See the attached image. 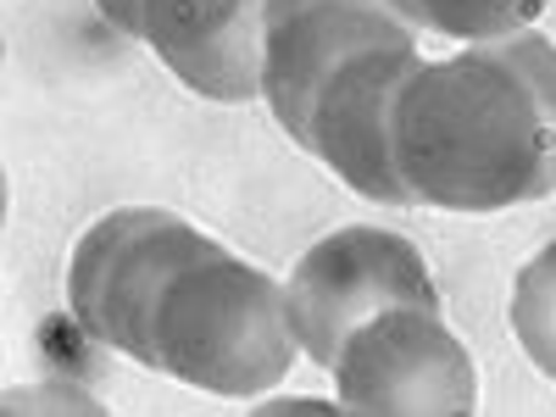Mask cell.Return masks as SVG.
Returning a JSON list of instances; mask_svg holds the SVG:
<instances>
[{
	"mask_svg": "<svg viewBox=\"0 0 556 417\" xmlns=\"http://www.w3.org/2000/svg\"><path fill=\"white\" fill-rule=\"evenodd\" d=\"M217 240H206L201 228H190L173 212H156V206L106 212L101 223H89V235L73 251L67 301L101 345L139 362L146 356V329H151V312L162 301V285L190 256H201Z\"/></svg>",
	"mask_w": 556,
	"mask_h": 417,
	"instance_id": "277c9868",
	"label": "cell"
},
{
	"mask_svg": "<svg viewBox=\"0 0 556 417\" xmlns=\"http://www.w3.org/2000/svg\"><path fill=\"white\" fill-rule=\"evenodd\" d=\"M290 356H295V329L285 285L212 245L162 285L139 367L245 401L285 379Z\"/></svg>",
	"mask_w": 556,
	"mask_h": 417,
	"instance_id": "7a4b0ae2",
	"label": "cell"
},
{
	"mask_svg": "<svg viewBox=\"0 0 556 417\" xmlns=\"http://www.w3.org/2000/svg\"><path fill=\"white\" fill-rule=\"evenodd\" d=\"M340 401L367 417H468L479 406L473 356L440 323V306H395L345 340Z\"/></svg>",
	"mask_w": 556,
	"mask_h": 417,
	"instance_id": "5b68a950",
	"label": "cell"
},
{
	"mask_svg": "<svg viewBox=\"0 0 556 417\" xmlns=\"http://www.w3.org/2000/svg\"><path fill=\"white\" fill-rule=\"evenodd\" d=\"M513 329L529 351V362L545 379H556V245H545L513 290Z\"/></svg>",
	"mask_w": 556,
	"mask_h": 417,
	"instance_id": "9c48e42d",
	"label": "cell"
},
{
	"mask_svg": "<svg viewBox=\"0 0 556 417\" xmlns=\"http://www.w3.org/2000/svg\"><path fill=\"white\" fill-rule=\"evenodd\" d=\"M96 7L167 62L206 101L262 96L267 0H96Z\"/></svg>",
	"mask_w": 556,
	"mask_h": 417,
	"instance_id": "8992f818",
	"label": "cell"
},
{
	"mask_svg": "<svg viewBox=\"0 0 556 417\" xmlns=\"http://www.w3.org/2000/svg\"><path fill=\"white\" fill-rule=\"evenodd\" d=\"M390 7L412 23L445 39H468V45H490V39H513L523 34L551 0H390Z\"/></svg>",
	"mask_w": 556,
	"mask_h": 417,
	"instance_id": "ba28073f",
	"label": "cell"
},
{
	"mask_svg": "<svg viewBox=\"0 0 556 417\" xmlns=\"http://www.w3.org/2000/svg\"><path fill=\"white\" fill-rule=\"evenodd\" d=\"M290 329L295 345L334 374L345 340L395 306H440L429 262L390 228H340L317 240L290 273Z\"/></svg>",
	"mask_w": 556,
	"mask_h": 417,
	"instance_id": "3957f363",
	"label": "cell"
},
{
	"mask_svg": "<svg viewBox=\"0 0 556 417\" xmlns=\"http://www.w3.org/2000/svg\"><path fill=\"white\" fill-rule=\"evenodd\" d=\"M395 167L412 201L506 212L556 190V45L513 34L424 62L395 101Z\"/></svg>",
	"mask_w": 556,
	"mask_h": 417,
	"instance_id": "6da1fadb",
	"label": "cell"
},
{
	"mask_svg": "<svg viewBox=\"0 0 556 417\" xmlns=\"http://www.w3.org/2000/svg\"><path fill=\"white\" fill-rule=\"evenodd\" d=\"M412 39V23L390 0H267L262 96L285 134L301 146L312 101L356 51Z\"/></svg>",
	"mask_w": 556,
	"mask_h": 417,
	"instance_id": "52a82bcc",
	"label": "cell"
}]
</instances>
